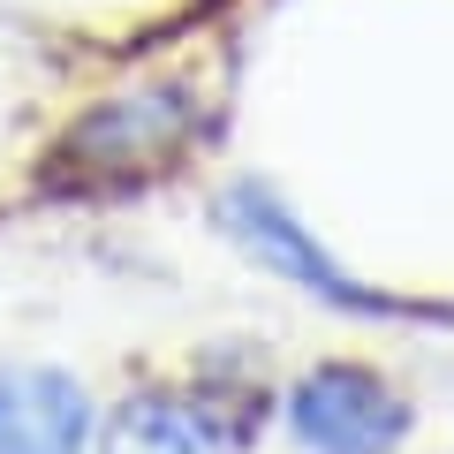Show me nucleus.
I'll list each match as a JSON object with an SVG mask.
<instances>
[{
    "mask_svg": "<svg viewBox=\"0 0 454 454\" xmlns=\"http://www.w3.org/2000/svg\"><path fill=\"white\" fill-rule=\"evenodd\" d=\"M0 454H91V394L53 364H0Z\"/></svg>",
    "mask_w": 454,
    "mask_h": 454,
    "instance_id": "4",
    "label": "nucleus"
},
{
    "mask_svg": "<svg viewBox=\"0 0 454 454\" xmlns=\"http://www.w3.org/2000/svg\"><path fill=\"white\" fill-rule=\"evenodd\" d=\"M91 454H235V432L197 394H129L98 424Z\"/></svg>",
    "mask_w": 454,
    "mask_h": 454,
    "instance_id": "5",
    "label": "nucleus"
},
{
    "mask_svg": "<svg viewBox=\"0 0 454 454\" xmlns=\"http://www.w3.org/2000/svg\"><path fill=\"white\" fill-rule=\"evenodd\" d=\"M212 220H220V235L243 250V258H258L265 273L295 280V288L318 295L325 310H348V318H394V310H409V303H394V295L364 288L356 273H340V265L318 250V235L280 205L273 182H227L220 205H212Z\"/></svg>",
    "mask_w": 454,
    "mask_h": 454,
    "instance_id": "2",
    "label": "nucleus"
},
{
    "mask_svg": "<svg viewBox=\"0 0 454 454\" xmlns=\"http://www.w3.org/2000/svg\"><path fill=\"white\" fill-rule=\"evenodd\" d=\"M295 447L303 454H394L417 432V409L394 379L364 372V364H310L280 402Z\"/></svg>",
    "mask_w": 454,
    "mask_h": 454,
    "instance_id": "3",
    "label": "nucleus"
},
{
    "mask_svg": "<svg viewBox=\"0 0 454 454\" xmlns=\"http://www.w3.org/2000/svg\"><path fill=\"white\" fill-rule=\"evenodd\" d=\"M197 129H205V106L190 83H145V91L98 98L46 152V182L53 190H137L167 175L197 145Z\"/></svg>",
    "mask_w": 454,
    "mask_h": 454,
    "instance_id": "1",
    "label": "nucleus"
}]
</instances>
